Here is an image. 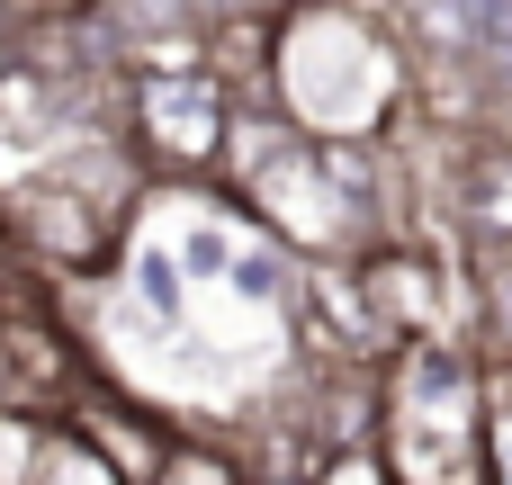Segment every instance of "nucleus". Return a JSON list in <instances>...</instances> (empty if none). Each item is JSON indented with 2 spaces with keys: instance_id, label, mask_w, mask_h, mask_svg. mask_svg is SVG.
<instances>
[{
  "instance_id": "4",
  "label": "nucleus",
  "mask_w": 512,
  "mask_h": 485,
  "mask_svg": "<svg viewBox=\"0 0 512 485\" xmlns=\"http://www.w3.org/2000/svg\"><path fill=\"white\" fill-rule=\"evenodd\" d=\"M477 225H486V234H512V162L504 153L477 162Z\"/></svg>"
},
{
  "instance_id": "1",
  "label": "nucleus",
  "mask_w": 512,
  "mask_h": 485,
  "mask_svg": "<svg viewBox=\"0 0 512 485\" xmlns=\"http://www.w3.org/2000/svg\"><path fill=\"white\" fill-rule=\"evenodd\" d=\"M135 117H144V144L162 162H207L234 126L225 108V72H144L135 90Z\"/></svg>"
},
{
  "instance_id": "5",
  "label": "nucleus",
  "mask_w": 512,
  "mask_h": 485,
  "mask_svg": "<svg viewBox=\"0 0 512 485\" xmlns=\"http://www.w3.org/2000/svg\"><path fill=\"white\" fill-rule=\"evenodd\" d=\"M153 485H234V468L207 459V450H171V459L153 468Z\"/></svg>"
},
{
  "instance_id": "7",
  "label": "nucleus",
  "mask_w": 512,
  "mask_h": 485,
  "mask_svg": "<svg viewBox=\"0 0 512 485\" xmlns=\"http://www.w3.org/2000/svg\"><path fill=\"white\" fill-rule=\"evenodd\" d=\"M495 315H504V324H512V261H504V270H495Z\"/></svg>"
},
{
  "instance_id": "6",
  "label": "nucleus",
  "mask_w": 512,
  "mask_h": 485,
  "mask_svg": "<svg viewBox=\"0 0 512 485\" xmlns=\"http://www.w3.org/2000/svg\"><path fill=\"white\" fill-rule=\"evenodd\" d=\"M324 485H387V459H369V450H333Z\"/></svg>"
},
{
  "instance_id": "2",
  "label": "nucleus",
  "mask_w": 512,
  "mask_h": 485,
  "mask_svg": "<svg viewBox=\"0 0 512 485\" xmlns=\"http://www.w3.org/2000/svg\"><path fill=\"white\" fill-rule=\"evenodd\" d=\"M360 297H369V333H378V324H387V333H423V324H441L432 270L405 261V252H378V261L360 270Z\"/></svg>"
},
{
  "instance_id": "3",
  "label": "nucleus",
  "mask_w": 512,
  "mask_h": 485,
  "mask_svg": "<svg viewBox=\"0 0 512 485\" xmlns=\"http://www.w3.org/2000/svg\"><path fill=\"white\" fill-rule=\"evenodd\" d=\"M27 485H135V477H126V468H117V459H108V450H99L81 423H54V432L36 423V450H27Z\"/></svg>"
}]
</instances>
